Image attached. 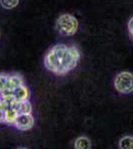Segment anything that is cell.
<instances>
[{
  "label": "cell",
  "mask_w": 133,
  "mask_h": 149,
  "mask_svg": "<svg viewBox=\"0 0 133 149\" xmlns=\"http://www.w3.org/2000/svg\"><path fill=\"white\" fill-rule=\"evenodd\" d=\"M81 53L78 48L58 44L46 53L44 65L46 69L56 74H66L78 66Z\"/></svg>",
  "instance_id": "obj_1"
},
{
  "label": "cell",
  "mask_w": 133,
  "mask_h": 149,
  "mask_svg": "<svg viewBox=\"0 0 133 149\" xmlns=\"http://www.w3.org/2000/svg\"><path fill=\"white\" fill-rule=\"evenodd\" d=\"M79 28V22L75 16L71 14H63L56 22V29L62 36H72Z\"/></svg>",
  "instance_id": "obj_2"
},
{
  "label": "cell",
  "mask_w": 133,
  "mask_h": 149,
  "mask_svg": "<svg viewBox=\"0 0 133 149\" xmlns=\"http://www.w3.org/2000/svg\"><path fill=\"white\" fill-rule=\"evenodd\" d=\"M114 88L120 93L133 92V74L129 72H121L115 77Z\"/></svg>",
  "instance_id": "obj_3"
},
{
  "label": "cell",
  "mask_w": 133,
  "mask_h": 149,
  "mask_svg": "<svg viewBox=\"0 0 133 149\" xmlns=\"http://www.w3.org/2000/svg\"><path fill=\"white\" fill-rule=\"evenodd\" d=\"M21 85H24V79L21 74H9V79L4 90L0 93V97H13V91Z\"/></svg>",
  "instance_id": "obj_4"
},
{
  "label": "cell",
  "mask_w": 133,
  "mask_h": 149,
  "mask_svg": "<svg viewBox=\"0 0 133 149\" xmlns=\"http://www.w3.org/2000/svg\"><path fill=\"white\" fill-rule=\"evenodd\" d=\"M14 125L19 130H30L34 126V117L32 114H19Z\"/></svg>",
  "instance_id": "obj_5"
},
{
  "label": "cell",
  "mask_w": 133,
  "mask_h": 149,
  "mask_svg": "<svg viewBox=\"0 0 133 149\" xmlns=\"http://www.w3.org/2000/svg\"><path fill=\"white\" fill-rule=\"evenodd\" d=\"M13 97L17 102H22V100H28L30 97V92L25 85H21L17 86L13 91Z\"/></svg>",
  "instance_id": "obj_6"
},
{
  "label": "cell",
  "mask_w": 133,
  "mask_h": 149,
  "mask_svg": "<svg viewBox=\"0 0 133 149\" xmlns=\"http://www.w3.org/2000/svg\"><path fill=\"white\" fill-rule=\"evenodd\" d=\"M19 114H32V104L28 100H22V102H15L13 107Z\"/></svg>",
  "instance_id": "obj_7"
},
{
  "label": "cell",
  "mask_w": 133,
  "mask_h": 149,
  "mask_svg": "<svg viewBox=\"0 0 133 149\" xmlns=\"http://www.w3.org/2000/svg\"><path fill=\"white\" fill-rule=\"evenodd\" d=\"M19 113L14 107H10L4 112V123L9 125H14Z\"/></svg>",
  "instance_id": "obj_8"
},
{
  "label": "cell",
  "mask_w": 133,
  "mask_h": 149,
  "mask_svg": "<svg viewBox=\"0 0 133 149\" xmlns=\"http://www.w3.org/2000/svg\"><path fill=\"white\" fill-rule=\"evenodd\" d=\"M91 142L86 136H81L75 141V149H91Z\"/></svg>",
  "instance_id": "obj_9"
},
{
  "label": "cell",
  "mask_w": 133,
  "mask_h": 149,
  "mask_svg": "<svg viewBox=\"0 0 133 149\" xmlns=\"http://www.w3.org/2000/svg\"><path fill=\"white\" fill-rule=\"evenodd\" d=\"M119 149H133V137L124 136L119 141Z\"/></svg>",
  "instance_id": "obj_10"
},
{
  "label": "cell",
  "mask_w": 133,
  "mask_h": 149,
  "mask_svg": "<svg viewBox=\"0 0 133 149\" xmlns=\"http://www.w3.org/2000/svg\"><path fill=\"white\" fill-rule=\"evenodd\" d=\"M20 0H0V4L5 9H13L16 8L19 4Z\"/></svg>",
  "instance_id": "obj_11"
},
{
  "label": "cell",
  "mask_w": 133,
  "mask_h": 149,
  "mask_svg": "<svg viewBox=\"0 0 133 149\" xmlns=\"http://www.w3.org/2000/svg\"><path fill=\"white\" fill-rule=\"evenodd\" d=\"M8 79H9V74H0V93H2V91H3L4 88H5Z\"/></svg>",
  "instance_id": "obj_12"
},
{
  "label": "cell",
  "mask_w": 133,
  "mask_h": 149,
  "mask_svg": "<svg viewBox=\"0 0 133 149\" xmlns=\"http://www.w3.org/2000/svg\"><path fill=\"white\" fill-rule=\"evenodd\" d=\"M128 30H129L130 35L133 37V17L130 19L129 22H128Z\"/></svg>",
  "instance_id": "obj_13"
},
{
  "label": "cell",
  "mask_w": 133,
  "mask_h": 149,
  "mask_svg": "<svg viewBox=\"0 0 133 149\" xmlns=\"http://www.w3.org/2000/svg\"><path fill=\"white\" fill-rule=\"evenodd\" d=\"M4 122V111L0 110V123H3Z\"/></svg>",
  "instance_id": "obj_14"
},
{
  "label": "cell",
  "mask_w": 133,
  "mask_h": 149,
  "mask_svg": "<svg viewBox=\"0 0 133 149\" xmlns=\"http://www.w3.org/2000/svg\"><path fill=\"white\" fill-rule=\"evenodd\" d=\"M19 149H26V148H19Z\"/></svg>",
  "instance_id": "obj_15"
}]
</instances>
